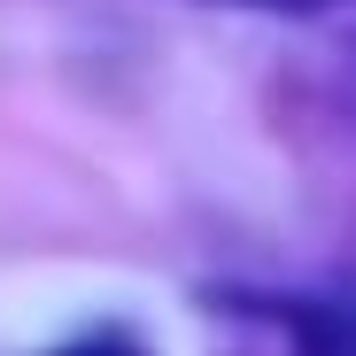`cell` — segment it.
Here are the masks:
<instances>
[{
    "label": "cell",
    "mask_w": 356,
    "mask_h": 356,
    "mask_svg": "<svg viewBox=\"0 0 356 356\" xmlns=\"http://www.w3.org/2000/svg\"><path fill=\"white\" fill-rule=\"evenodd\" d=\"M294 356H356V302L294 310Z\"/></svg>",
    "instance_id": "cell-1"
},
{
    "label": "cell",
    "mask_w": 356,
    "mask_h": 356,
    "mask_svg": "<svg viewBox=\"0 0 356 356\" xmlns=\"http://www.w3.org/2000/svg\"><path fill=\"white\" fill-rule=\"evenodd\" d=\"M54 356H147V348H140V341H124V333H86V341L54 348Z\"/></svg>",
    "instance_id": "cell-2"
},
{
    "label": "cell",
    "mask_w": 356,
    "mask_h": 356,
    "mask_svg": "<svg viewBox=\"0 0 356 356\" xmlns=\"http://www.w3.org/2000/svg\"><path fill=\"white\" fill-rule=\"evenodd\" d=\"M241 8H325V0H241Z\"/></svg>",
    "instance_id": "cell-3"
}]
</instances>
